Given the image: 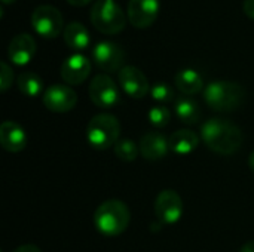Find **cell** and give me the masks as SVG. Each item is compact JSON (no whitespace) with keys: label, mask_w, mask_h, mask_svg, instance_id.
<instances>
[{"label":"cell","mask_w":254,"mask_h":252,"mask_svg":"<svg viewBox=\"0 0 254 252\" xmlns=\"http://www.w3.org/2000/svg\"><path fill=\"white\" fill-rule=\"evenodd\" d=\"M201 137L208 149L222 156H231L243 144L241 129L231 120L214 117L207 120L201 128Z\"/></svg>","instance_id":"obj_1"},{"label":"cell","mask_w":254,"mask_h":252,"mask_svg":"<svg viewBox=\"0 0 254 252\" xmlns=\"http://www.w3.org/2000/svg\"><path fill=\"white\" fill-rule=\"evenodd\" d=\"M131 221V212L128 206L118 199L103 202L94 214V224L97 230L109 238L122 235Z\"/></svg>","instance_id":"obj_2"},{"label":"cell","mask_w":254,"mask_h":252,"mask_svg":"<svg viewBox=\"0 0 254 252\" xmlns=\"http://www.w3.org/2000/svg\"><path fill=\"white\" fill-rule=\"evenodd\" d=\"M246 98V91L241 85L229 80H216L204 89V100L216 111H234Z\"/></svg>","instance_id":"obj_3"},{"label":"cell","mask_w":254,"mask_h":252,"mask_svg":"<svg viewBox=\"0 0 254 252\" xmlns=\"http://www.w3.org/2000/svg\"><path fill=\"white\" fill-rule=\"evenodd\" d=\"M121 134L119 120L109 113L95 114L86 128L88 143L97 150H106L112 146H116Z\"/></svg>","instance_id":"obj_4"},{"label":"cell","mask_w":254,"mask_h":252,"mask_svg":"<svg viewBox=\"0 0 254 252\" xmlns=\"http://www.w3.org/2000/svg\"><path fill=\"white\" fill-rule=\"evenodd\" d=\"M128 16L115 0H97L91 9L92 25L104 34H118L127 25Z\"/></svg>","instance_id":"obj_5"},{"label":"cell","mask_w":254,"mask_h":252,"mask_svg":"<svg viewBox=\"0 0 254 252\" xmlns=\"http://www.w3.org/2000/svg\"><path fill=\"white\" fill-rule=\"evenodd\" d=\"M31 25L45 39H54L63 31V15L52 4H40L31 13Z\"/></svg>","instance_id":"obj_6"},{"label":"cell","mask_w":254,"mask_h":252,"mask_svg":"<svg viewBox=\"0 0 254 252\" xmlns=\"http://www.w3.org/2000/svg\"><path fill=\"white\" fill-rule=\"evenodd\" d=\"M89 97L91 101L100 108H112L119 100V89L115 80L107 74H97L89 85Z\"/></svg>","instance_id":"obj_7"},{"label":"cell","mask_w":254,"mask_h":252,"mask_svg":"<svg viewBox=\"0 0 254 252\" xmlns=\"http://www.w3.org/2000/svg\"><path fill=\"white\" fill-rule=\"evenodd\" d=\"M92 58L95 61V65L106 71V73H115L121 71L124 68L125 61V52L124 49L116 45L115 42H100L92 49Z\"/></svg>","instance_id":"obj_8"},{"label":"cell","mask_w":254,"mask_h":252,"mask_svg":"<svg viewBox=\"0 0 254 252\" xmlns=\"http://www.w3.org/2000/svg\"><path fill=\"white\" fill-rule=\"evenodd\" d=\"M155 214L162 224H176L183 214V201L174 190H162L155 201Z\"/></svg>","instance_id":"obj_9"},{"label":"cell","mask_w":254,"mask_h":252,"mask_svg":"<svg viewBox=\"0 0 254 252\" xmlns=\"http://www.w3.org/2000/svg\"><path fill=\"white\" fill-rule=\"evenodd\" d=\"M43 104L54 113H67L76 107L77 95L67 85H52L43 94Z\"/></svg>","instance_id":"obj_10"},{"label":"cell","mask_w":254,"mask_h":252,"mask_svg":"<svg viewBox=\"0 0 254 252\" xmlns=\"http://www.w3.org/2000/svg\"><path fill=\"white\" fill-rule=\"evenodd\" d=\"M159 13V0H129L127 16L137 28L150 27Z\"/></svg>","instance_id":"obj_11"},{"label":"cell","mask_w":254,"mask_h":252,"mask_svg":"<svg viewBox=\"0 0 254 252\" xmlns=\"http://www.w3.org/2000/svg\"><path fill=\"white\" fill-rule=\"evenodd\" d=\"M119 83L127 95L140 100L150 92V85L146 74L132 65H125L119 71Z\"/></svg>","instance_id":"obj_12"},{"label":"cell","mask_w":254,"mask_h":252,"mask_svg":"<svg viewBox=\"0 0 254 252\" xmlns=\"http://www.w3.org/2000/svg\"><path fill=\"white\" fill-rule=\"evenodd\" d=\"M91 68H92V64L85 55L74 53V55H70L61 64L60 73H61V77H63V80L65 83H68V85H80L91 74Z\"/></svg>","instance_id":"obj_13"},{"label":"cell","mask_w":254,"mask_h":252,"mask_svg":"<svg viewBox=\"0 0 254 252\" xmlns=\"http://www.w3.org/2000/svg\"><path fill=\"white\" fill-rule=\"evenodd\" d=\"M36 49L37 46L34 39L27 33H21L10 40L7 46V56L15 65H25L36 55Z\"/></svg>","instance_id":"obj_14"},{"label":"cell","mask_w":254,"mask_h":252,"mask_svg":"<svg viewBox=\"0 0 254 252\" xmlns=\"http://www.w3.org/2000/svg\"><path fill=\"white\" fill-rule=\"evenodd\" d=\"M1 147L10 153H19L27 146V134L21 125L13 120H6L0 126Z\"/></svg>","instance_id":"obj_15"},{"label":"cell","mask_w":254,"mask_h":252,"mask_svg":"<svg viewBox=\"0 0 254 252\" xmlns=\"http://www.w3.org/2000/svg\"><path fill=\"white\" fill-rule=\"evenodd\" d=\"M170 143L161 132H147L140 141V151L147 160H159L167 156Z\"/></svg>","instance_id":"obj_16"},{"label":"cell","mask_w":254,"mask_h":252,"mask_svg":"<svg viewBox=\"0 0 254 252\" xmlns=\"http://www.w3.org/2000/svg\"><path fill=\"white\" fill-rule=\"evenodd\" d=\"M170 143V150L176 154L185 156L192 153L198 144H199V137L190 131V129H180L171 134V137L168 138Z\"/></svg>","instance_id":"obj_17"},{"label":"cell","mask_w":254,"mask_h":252,"mask_svg":"<svg viewBox=\"0 0 254 252\" xmlns=\"http://www.w3.org/2000/svg\"><path fill=\"white\" fill-rule=\"evenodd\" d=\"M176 86L185 95H195L202 91L204 79L193 68H183L176 74Z\"/></svg>","instance_id":"obj_18"},{"label":"cell","mask_w":254,"mask_h":252,"mask_svg":"<svg viewBox=\"0 0 254 252\" xmlns=\"http://www.w3.org/2000/svg\"><path fill=\"white\" fill-rule=\"evenodd\" d=\"M63 36H64V42L67 43V46L74 49V50L86 49L89 46V42H91V36H89L88 28L80 22H70L64 28Z\"/></svg>","instance_id":"obj_19"},{"label":"cell","mask_w":254,"mask_h":252,"mask_svg":"<svg viewBox=\"0 0 254 252\" xmlns=\"http://www.w3.org/2000/svg\"><path fill=\"white\" fill-rule=\"evenodd\" d=\"M176 114L186 125H195L201 120V108L199 104L188 97H182L176 101Z\"/></svg>","instance_id":"obj_20"},{"label":"cell","mask_w":254,"mask_h":252,"mask_svg":"<svg viewBox=\"0 0 254 252\" xmlns=\"http://www.w3.org/2000/svg\"><path fill=\"white\" fill-rule=\"evenodd\" d=\"M18 88L27 97H37L43 89V80L36 73L24 71L18 76Z\"/></svg>","instance_id":"obj_21"},{"label":"cell","mask_w":254,"mask_h":252,"mask_svg":"<svg viewBox=\"0 0 254 252\" xmlns=\"http://www.w3.org/2000/svg\"><path fill=\"white\" fill-rule=\"evenodd\" d=\"M138 146L132 140H121L115 146V154L124 162H132L138 156Z\"/></svg>","instance_id":"obj_22"},{"label":"cell","mask_w":254,"mask_h":252,"mask_svg":"<svg viewBox=\"0 0 254 252\" xmlns=\"http://www.w3.org/2000/svg\"><path fill=\"white\" fill-rule=\"evenodd\" d=\"M170 119H171V113L167 107L158 105V107L150 108V111H149V120L156 128L167 126L170 123Z\"/></svg>","instance_id":"obj_23"},{"label":"cell","mask_w":254,"mask_h":252,"mask_svg":"<svg viewBox=\"0 0 254 252\" xmlns=\"http://www.w3.org/2000/svg\"><path fill=\"white\" fill-rule=\"evenodd\" d=\"M150 95L155 101L159 102H170L174 100V89L167 83H156L150 88Z\"/></svg>","instance_id":"obj_24"},{"label":"cell","mask_w":254,"mask_h":252,"mask_svg":"<svg viewBox=\"0 0 254 252\" xmlns=\"http://www.w3.org/2000/svg\"><path fill=\"white\" fill-rule=\"evenodd\" d=\"M0 68H1V71H0V89L3 92H6L13 82V71L7 65V62H4V61L0 64Z\"/></svg>","instance_id":"obj_25"},{"label":"cell","mask_w":254,"mask_h":252,"mask_svg":"<svg viewBox=\"0 0 254 252\" xmlns=\"http://www.w3.org/2000/svg\"><path fill=\"white\" fill-rule=\"evenodd\" d=\"M244 13L254 21V0H244Z\"/></svg>","instance_id":"obj_26"},{"label":"cell","mask_w":254,"mask_h":252,"mask_svg":"<svg viewBox=\"0 0 254 252\" xmlns=\"http://www.w3.org/2000/svg\"><path fill=\"white\" fill-rule=\"evenodd\" d=\"M13 252H42L37 247H34V245H22V247H19V248H16Z\"/></svg>","instance_id":"obj_27"},{"label":"cell","mask_w":254,"mask_h":252,"mask_svg":"<svg viewBox=\"0 0 254 252\" xmlns=\"http://www.w3.org/2000/svg\"><path fill=\"white\" fill-rule=\"evenodd\" d=\"M91 1H92V0H67V3H68V4L76 6V7L85 6V4H88V3H91Z\"/></svg>","instance_id":"obj_28"},{"label":"cell","mask_w":254,"mask_h":252,"mask_svg":"<svg viewBox=\"0 0 254 252\" xmlns=\"http://www.w3.org/2000/svg\"><path fill=\"white\" fill-rule=\"evenodd\" d=\"M240 252H254V241H250V242L244 244V245L241 247Z\"/></svg>","instance_id":"obj_29"},{"label":"cell","mask_w":254,"mask_h":252,"mask_svg":"<svg viewBox=\"0 0 254 252\" xmlns=\"http://www.w3.org/2000/svg\"><path fill=\"white\" fill-rule=\"evenodd\" d=\"M249 166H250V169L254 172V151L250 154V159H249Z\"/></svg>","instance_id":"obj_30"},{"label":"cell","mask_w":254,"mask_h":252,"mask_svg":"<svg viewBox=\"0 0 254 252\" xmlns=\"http://www.w3.org/2000/svg\"><path fill=\"white\" fill-rule=\"evenodd\" d=\"M4 4H10V3H13V1H16V0H1Z\"/></svg>","instance_id":"obj_31"}]
</instances>
